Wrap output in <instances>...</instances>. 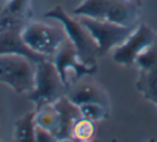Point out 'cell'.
<instances>
[{"label": "cell", "instance_id": "1", "mask_svg": "<svg viewBox=\"0 0 157 142\" xmlns=\"http://www.w3.org/2000/svg\"><path fill=\"white\" fill-rule=\"evenodd\" d=\"M73 14L133 27L139 25L140 5L135 0H83L73 10Z\"/></svg>", "mask_w": 157, "mask_h": 142}, {"label": "cell", "instance_id": "2", "mask_svg": "<svg viewBox=\"0 0 157 142\" xmlns=\"http://www.w3.org/2000/svg\"><path fill=\"white\" fill-rule=\"evenodd\" d=\"M44 17L53 18L60 23L70 43L75 48L78 58L85 64H96L98 56V46L90 35V31L80 22L69 16L61 5H56L54 9L45 13Z\"/></svg>", "mask_w": 157, "mask_h": 142}, {"label": "cell", "instance_id": "3", "mask_svg": "<svg viewBox=\"0 0 157 142\" xmlns=\"http://www.w3.org/2000/svg\"><path fill=\"white\" fill-rule=\"evenodd\" d=\"M68 88L61 80L52 59H45L36 64L35 87L28 98L36 105V111L53 105L66 96Z\"/></svg>", "mask_w": 157, "mask_h": 142}, {"label": "cell", "instance_id": "4", "mask_svg": "<svg viewBox=\"0 0 157 142\" xmlns=\"http://www.w3.org/2000/svg\"><path fill=\"white\" fill-rule=\"evenodd\" d=\"M36 64L20 54L0 56V83L8 84L17 94L30 93L35 87Z\"/></svg>", "mask_w": 157, "mask_h": 142}, {"label": "cell", "instance_id": "5", "mask_svg": "<svg viewBox=\"0 0 157 142\" xmlns=\"http://www.w3.org/2000/svg\"><path fill=\"white\" fill-rule=\"evenodd\" d=\"M21 37L29 49L50 59L68 40L63 28L31 20L22 29Z\"/></svg>", "mask_w": 157, "mask_h": 142}, {"label": "cell", "instance_id": "6", "mask_svg": "<svg viewBox=\"0 0 157 142\" xmlns=\"http://www.w3.org/2000/svg\"><path fill=\"white\" fill-rule=\"evenodd\" d=\"M87 28L98 46V56L103 57L111 50L121 46L135 31L138 26L126 27L113 23L98 20L90 17H78Z\"/></svg>", "mask_w": 157, "mask_h": 142}, {"label": "cell", "instance_id": "7", "mask_svg": "<svg viewBox=\"0 0 157 142\" xmlns=\"http://www.w3.org/2000/svg\"><path fill=\"white\" fill-rule=\"evenodd\" d=\"M52 60L61 80L68 89L70 86L82 79L84 76L95 75L98 69L97 64L88 65L82 62L75 48L69 40L60 46Z\"/></svg>", "mask_w": 157, "mask_h": 142}, {"label": "cell", "instance_id": "8", "mask_svg": "<svg viewBox=\"0 0 157 142\" xmlns=\"http://www.w3.org/2000/svg\"><path fill=\"white\" fill-rule=\"evenodd\" d=\"M156 41L157 34L153 29L145 24H139L130 37L113 50L114 62L125 66H133L138 57L154 45Z\"/></svg>", "mask_w": 157, "mask_h": 142}, {"label": "cell", "instance_id": "9", "mask_svg": "<svg viewBox=\"0 0 157 142\" xmlns=\"http://www.w3.org/2000/svg\"><path fill=\"white\" fill-rule=\"evenodd\" d=\"M84 76L82 79L69 87L66 97L75 104L76 106L84 104H100L110 109V97L107 91L96 81L86 79Z\"/></svg>", "mask_w": 157, "mask_h": 142}, {"label": "cell", "instance_id": "10", "mask_svg": "<svg viewBox=\"0 0 157 142\" xmlns=\"http://www.w3.org/2000/svg\"><path fill=\"white\" fill-rule=\"evenodd\" d=\"M53 106L59 116V129L56 135V141H70L72 140V126L78 119L82 118L80 108L66 96L58 99Z\"/></svg>", "mask_w": 157, "mask_h": 142}, {"label": "cell", "instance_id": "11", "mask_svg": "<svg viewBox=\"0 0 157 142\" xmlns=\"http://www.w3.org/2000/svg\"><path fill=\"white\" fill-rule=\"evenodd\" d=\"M21 31L22 30H10L0 32V56L9 54H20L28 57L35 63L43 61L45 59H50L42 55L36 54L29 49L21 37Z\"/></svg>", "mask_w": 157, "mask_h": 142}, {"label": "cell", "instance_id": "12", "mask_svg": "<svg viewBox=\"0 0 157 142\" xmlns=\"http://www.w3.org/2000/svg\"><path fill=\"white\" fill-rule=\"evenodd\" d=\"M136 88L144 98L157 106V62L148 69H139Z\"/></svg>", "mask_w": 157, "mask_h": 142}, {"label": "cell", "instance_id": "13", "mask_svg": "<svg viewBox=\"0 0 157 142\" xmlns=\"http://www.w3.org/2000/svg\"><path fill=\"white\" fill-rule=\"evenodd\" d=\"M35 112H29L14 123V139L20 142H33L35 139Z\"/></svg>", "mask_w": 157, "mask_h": 142}, {"label": "cell", "instance_id": "14", "mask_svg": "<svg viewBox=\"0 0 157 142\" xmlns=\"http://www.w3.org/2000/svg\"><path fill=\"white\" fill-rule=\"evenodd\" d=\"M35 123L37 126L44 128L55 136L59 129V116L53 105H48L37 110L35 114Z\"/></svg>", "mask_w": 157, "mask_h": 142}, {"label": "cell", "instance_id": "15", "mask_svg": "<svg viewBox=\"0 0 157 142\" xmlns=\"http://www.w3.org/2000/svg\"><path fill=\"white\" fill-rule=\"evenodd\" d=\"M96 135V122L85 118H80L71 129V137L74 141H90Z\"/></svg>", "mask_w": 157, "mask_h": 142}, {"label": "cell", "instance_id": "16", "mask_svg": "<svg viewBox=\"0 0 157 142\" xmlns=\"http://www.w3.org/2000/svg\"><path fill=\"white\" fill-rule=\"evenodd\" d=\"M78 108L83 118L96 123L105 120L110 115V109L100 104H84L78 106Z\"/></svg>", "mask_w": 157, "mask_h": 142}, {"label": "cell", "instance_id": "17", "mask_svg": "<svg viewBox=\"0 0 157 142\" xmlns=\"http://www.w3.org/2000/svg\"><path fill=\"white\" fill-rule=\"evenodd\" d=\"M30 1L31 0H8L3 10L16 17L30 20Z\"/></svg>", "mask_w": 157, "mask_h": 142}, {"label": "cell", "instance_id": "18", "mask_svg": "<svg viewBox=\"0 0 157 142\" xmlns=\"http://www.w3.org/2000/svg\"><path fill=\"white\" fill-rule=\"evenodd\" d=\"M35 139L36 141L39 142H51V141H56V138L53 133H51L50 131L45 130L44 128L36 125L35 129Z\"/></svg>", "mask_w": 157, "mask_h": 142}, {"label": "cell", "instance_id": "19", "mask_svg": "<svg viewBox=\"0 0 157 142\" xmlns=\"http://www.w3.org/2000/svg\"><path fill=\"white\" fill-rule=\"evenodd\" d=\"M8 0H0V12L2 11L3 8L6 7V3H7Z\"/></svg>", "mask_w": 157, "mask_h": 142}]
</instances>
